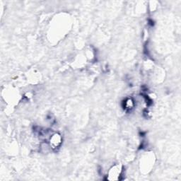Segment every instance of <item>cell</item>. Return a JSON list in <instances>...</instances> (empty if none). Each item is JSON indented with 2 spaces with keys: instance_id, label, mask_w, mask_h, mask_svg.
I'll return each mask as SVG.
<instances>
[{
  "instance_id": "1",
  "label": "cell",
  "mask_w": 181,
  "mask_h": 181,
  "mask_svg": "<svg viewBox=\"0 0 181 181\" xmlns=\"http://www.w3.org/2000/svg\"><path fill=\"white\" fill-rule=\"evenodd\" d=\"M61 137L58 134H55L50 138V145H52V148H57L61 144Z\"/></svg>"
},
{
  "instance_id": "2",
  "label": "cell",
  "mask_w": 181,
  "mask_h": 181,
  "mask_svg": "<svg viewBox=\"0 0 181 181\" xmlns=\"http://www.w3.org/2000/svg\"><path fill=\"white\" fill-rule=\"evenodd\" d=\"M124 109L127 110H129L131 109H132L133 107H134V101L132 100V99L131 98H127L126 100L124 101Z\"/></svg>"
}]
</instances>
